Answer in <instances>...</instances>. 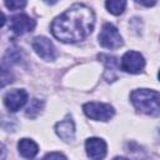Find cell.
<instances>
[{
  "label": "cell",
  "instance_id": "19",
  "mask_svg": "<svg viewBox=\"0 0 160 160\" xmlns=\"http://www.w3.org/2000/svg\"><path fill=\"white\" fill-rule=\"evenodd\" d=\"M46 4H50V5H52V4H55V2H58L59 0H44Z\"/></svg>",
  "mask_w": 160,
  "mask_h": 160
},
{
  "label": "cell",
  "instance_id": "21",
  "mask_svg": "<svg viewBox=\"0 0 160 160\" xmlns=\"http://www.w3.org/2000/svg\"><path fill=\"white\" fill-rule=\"evenodd\" d=\"M158 78H159V80H160V70H159V74H158Z\"/></svg>",
  "mask_w": 160,
  "mask_h": 160
},
{
  "label": "cell",
  "instance_id": "7",
  "mask_svg": "<svg viewBox=\"0 0 160 160\" xmlns=\"http://www.w3.org/2000/svg\"><path fill=\"white\" fill-rule=\"evenodd\" d=\"M28 101V92L24 89H14L4 95V104L9 111L15 112L20 110Z\"/></svg>",
  "mask_w": 160,
  "mask_h": 160
},
{
  "label": "cell",
  "instance_id": "2",
  "mask_svg": "<svg viewBox=\"0 0 160 160\" xmlns=\"http://www.w3.org/2000/svg\"><path fill=\"white\" fill-rule=\"evenodd\" d=\"M130 100L135 109L145 115H160V92L150 89H136L131 92Z\"/></svg>",
  "mask_w": 160,
  "mask_h": 160
},
{
  "label": "cell",
  "instance_id": "6",
  "mask_svg": "<svg viewBox=\"0 0 160 160\" xmlns=\"http://www.w3.org/2000/svg\"><path fill=\"white\" fill-rule=\"evenodd\" d=\"M32 49L45 61H52L58 55L54 44L45 36H36L32 40Z\"/></svg>",
  "mask_w": 160,
  "mask_h": 160
},
{
  "label": "cell",
  "instance_id": "13",
  "mask_svg": "<svg viewBox=\"0 0 160 160\" xmlns=\"http://www.w3.org/2000/svg\"><path fill=\"white\" fill-rule=\"evenodd\" d=\"M108 11L112 15H120L126 8V0H105Z\"/></svg>",
  "mask_w": 160,
  "mask_h": 160
},
{
  "label": "cell",
  "instance_id": "4",
  "mask_svg": "<svg viewBox=\"0 0 160 160\" xmlns=\"http://www.w3.org/2000/svg\"><path fill=\"white\" fill-rule=\"evenodd\" d=\"M82 110L88 118L96 120V121H108L115 114V110L110 104L95 102V101L84 104Z\"/></svg>",
  "mask_w": 160,
  "mask_h": 160
},
{
  "label": "cell",
  "instance_id": "17",
  "mask_svg": "<svg viewBox=\"0 0 160 160\" xmlns=\"http://www.w3.org/2000/svg\"><path fill=\"white\" fill-rule=\"evenodd\" d=\"M44 159H66V156L61 152H49L44 156Z\"/></svg>",
  "mask_w": 160,
  "mask_h": 160
},
{
  "label": "cell",
  "instance_id": "9",
  "mask_svg": "<svg viewBox=\"0 0 160 160\" xmlns=\"http://www.w3.org/2000/svg\"><path fill=\"white\" fill-rule=\"evenodd\" d=\"M106 142L100 138H89L85 141V150L90 159H102L106 155Z\"/></svg>",
  "mask_w": 160,
  "mask_h": 160
},
{
  "label": "cell",
  "instance_id": "14",
  "mask_svg": "<svg viewBox=\"0 0 160 160\" xmlns=\"http://www.w3.org/2000/svg\"><path fill=\"white\" fill-rule=\"evenodd\" d=\"M42 106H44V102L41 100L34 98L32 100H30V104L26 108V116H29V118H36L40 114Z\"/></svg>",
  "mask_w": 160,
  "mask_h": 160
},
{
  "label": "cell",
  "instance_id": "8",
  "mask_svg": "<svg viewBox=\"0 0 160 160\" xmlns=\"http://www.w3.org/2000/svg\"><path fill=\"white\" fill-rule=\"evenodd\" d=\"M36 22L26 14H18L10 19V30L16 35H24L34 30Z\"/></svg>",
  "mask_w": 160,
  "mask_h": 160
},
{
  "label": "cell",
  "instance_id": "1",
  "mask_svg": "<svg viewBox=\"0 0 160 160\" xmlns=\"http://www.w3.org/2000/svg\"><path fill=\"white\" fill-rule=\"evenodd\" d=\"M94 25V11L84 4H74L54 19L51 32L62 42H78L91 34Z\"/></svg>",
  "mask_w": 160,
  "mask_h": 160
},
{
  "label": "cell",
  "instance_id": "18",
  "mask_svg": "<svg viewBox=\"0 0 160 160\" xmlns=\"http://www.w3.org/2000/svg\"><path fill=\"white\" fill-rule=\"evenodd\" d=\"M134 1L136 4H140V5L146 6V8H150V6L155 5V2H156V0H134Z\"/></svg>",
  "mask_w": 160,
  "mask_h": 160
},
{
  "label": "cell",
  "instance_id": "12",
  "mask_svg": "<svg viewBox=\"0 0 160 160\" xmlns=\"http://www.w3.org/2000/svg\"><path fill=\"white\" fill-rule=\"evenodd\" d=\"M99 59L105 64V68H106V75L110 72V76H109L108 81H112V80L115 79V76L112 75V72H115V71L119 69L118 59L114 58V56L105 55V54H100V55H99Z\"/></svg>",
  "mask_w": 160,
  "mask_h": 160
},
{
  "label": "cell",
  "instance_id": "5",
  "mask_svg": "<svg viewBox=\"0 0 160 160\" xmlns=\"http://www.w3.org/2000/svg\"><path fill=\"white\" fill-rule=\"evenodd\" d=\"M145 66L144 56L134 50L126 51L121 58V69L130 74H139Z\"/></svg>",
  "mask_w": 160,
  "mask_h": 160
},
{
  "label": "cell",
  "instance_id": "20",
  "mask_svg": "<svg viewBox=\"0 0 160 160\" xmlns=\"http://www.w3.org/2000/svg\"><path fill=\"white\" fill-rule=\"evenodd\" d=\"M158 138H159V142H160V128H159V130H158Z\"/></svg>",
  "mask_w": 160,
  "mask_h": 160
},
{
  "label": "cell",
  "instance_id": "3",
  "mask_svg": "<svg viewBox=\"0 0 160 160\" xmlns=\"http://www.w3.org/2000/svg\"><path fill=\"white\" fill-rule=\"evenodd\" d=\"M98 39H99V44L102 48L109 49V50L119 49L122 45V38H121L120 32L110 22H105L102 25Z\"/></svg>",
  "mask_w": 160,
  "mask_h": 160
},
{
  "label": "cell",
  "instance_id": "10",
  "mask_svg": "<svg viewBox=\"0 0 160 160\" xmlns=\"http://www.w3.org/2000/svg\"><path fill=\"white\" fill-rule=\"evenodd\" d=\"M55 131L62 141H65V142L72 141L75 138V124H74L71 116H66L64 120L56 122Z\"/></svg>",
  "mask_w": 160,
  "mask_h": 160
},
{
  "label": "cell",
  "instance_id": "15",
  "mask_svg": "<svg viewBox=\"0 0 160 160\" xmlns=\"http://www.w3.org/2000/svg\"><path fill=\"white\" fill-rule=\"evenodd\" d=\"M28 0H5V5L9 10H20L24 9Z\"/></svg>",
  "mask_w": 160,
  "mask_h": 160
},
{
  "label": "cell",
  "instance_id": "11",
  "mask_svg": "<svg viewBox=\"0 0 160 160\" xmlns=\"http://www.w3.org/2000/svg\"><path fill=\"white\" fill-rule=\"evenodd\" d=\"M18 150H19V154L22 158L32 159V158L36 156V154L39 151V146H38V144L34 140L28 139V138H24V139L19 140V142H18Z\"/></svg>",
  "mask_w": 160,
  "mask_h": 160
},
{
  "label": "cell",
  "instance_id": "16",
  "mask_svg": "<svg viewBox=\"0 0 160 160\" xmlns=\"http://www.w3.org/2000/svg\"><path fill=\"white\" fill-rule=\"evenodd\" d=\"M6 70L8 69L5 68V65H2V70H1V88H4L8 82H11L12 81V75L10 72L8 74Z\"/></svg>",
  "mask_w": 160,
  "mask_h": 160
}]
</instances>
